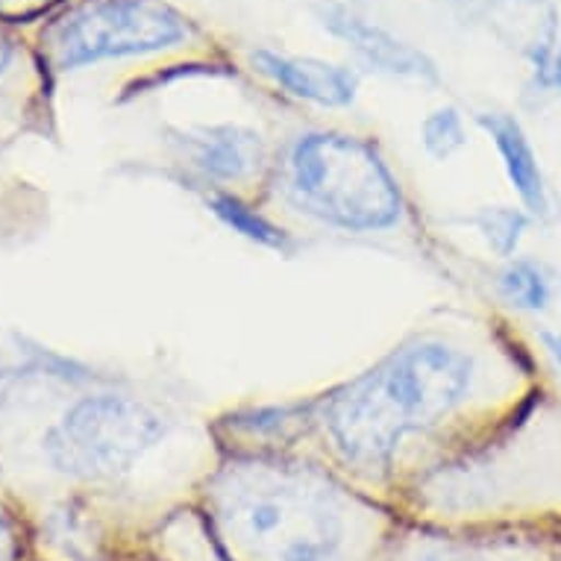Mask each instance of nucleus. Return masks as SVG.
Segmentation results:
<instances>
[{"mask_svg":"<svg viewBox=\"0 0 561 561\" xmlns=\"http://www.w3.org/2000/svg\"><path fill=\"white\" fill-rule=\"evenodd\" d=\"M312 19L332 42L347 50L359 75L426 89L444 85L442 65L435 62L430 50L386 27L382 21L370 19L368 12L347 0H318L312 7Z\"/></svg>","mask_w":561,"mask_h":561,"instance_id":"obj_8","label":"nucleus"},{"mask_svg":"<svg viewBox=\"0 0 561 561\" xmlns=\"http://www.w3.org/2000/svg\"><path fill=\"white\" fill-rule=\"evenodd\" d=\"M538 344H541V350L550 356V362L556 365V368L561 370V330H538Z\"/></svg>","mask_w":561,"mask_h":561,"instance_id":"obj_22","label":"nucleus"},{"mask_svg":"<svg viewBox=\"0 0 561 561\" xmlns=\"http://www.w3.org/2000/svg\"><path fill=\"white\" fill-rule=\"evenodd\" d=\"M306 456L409 515L541 403L538 356L497 314L438 306L356 374L309 391Z\"/></svg>","mask_w":561,"mask_h":561,"instance_id":"obj_2","label":"nucleus"},{"mask_svg":"<svg viewBox=\"0 0 561 561\" xmlns=\"http://www.w3.org/2000/svg\"><path fill=\"white\" fill-rule=\"evenodd\" d=\"M65 0H0V21H10L19 27H33L38 21L59 10Z\"/></svg>","mask_w":561,"mask_h":561,"instance_id":"obj_20","label":"nucleus"},{"mask_svg":"<svg viewBox=\"0 0 561 561\" xmlns=\"http://www.w3.org/2000/svg\"><path fill=\"white\" fill-rule=\"evenodd\" d=\"M250 71L286 101L314 112H350L359 103L362 75L353 62H335L312 54H288L276 47H250Z\"/></svg>","mask_w":561,"mask_h":561,"instance_id":"obj_10","label":"nucleus"},{"mask_svg":"<svg viewBox=\"0 0 561 561\" xmlns=\"http://www.w3.org/2000/svg\"><path fill=\"white\" fill-rule=\"evenodd\" d=\"M165 162L157 176L188 194L239 192L262 197L274 165V136L248 121H185L159 129Z\"/></svg>","mask_w":561,"mask_h":561,"instance_id":"obj_6","label":"nucleus"},{"mask_svg":"<svg viewBox=\"0 0 561 561\" xmlns=\"http://www.w3.org/2000/svg\"><path fill=\"white\" fill-rule=\"evenodd\" d=\"M129 561H230L218 550L213 535L203 524L201 512L192 506L180 508L162 526L138 543Z\"/></svg>","mask_w":561,"mask_h":561,"instance_id":"obj_15","label":"nucleus"},{"mask_svg":"<svg viewBox=\"0 0 561 561\" xmlns=\"http://www.w3.org/2000/svg\"><path fill=\"white\" fill-rule=\"evenodd\" d=\"M417 148L435 165H447L470 148V124L465 112L453 103H442L417 124Z\"/></svg>","mask_w":561,"mask_h":561,"instance_id":"obj_18","label":"nucleus"},{"mask_svg":"<svg viewBox=\"0 0 561 561\" xmlns=\"http://www.w3.org/2000/svg\"><path fill=\"white\" fill-rule=\"evenodd\" d=\"M50 75L153 56L203 54L201 24L171 0H65L30 27Z\"/></svg>","mask_w":561,"mask_h":561,"instance_id":"obj_5","label":"nucleus"},{"mask_svg":"<svg viewBox=\"0 0 561 561\" xmlns=\"http://www.w3.org/2000/svg\"><path fill=\"white\" fill-rule=\"evenodd\" d=\"M535 85L541 89V92H561V36H559V45H556V54H552L550 65H547V71H543Z\"/></svg>","mask_w":561,"mask_h":561,"instance_id":"obj_21","label":"nucleus"},{"mask_svg":"<svg viewBox=\"0 0 561 561\" xmlns=\"http://www.w3.org/2000/svg\"><path fill=\"white\" fill-rule=\"evenodd\" d=\"M218 453H300L306 444V397L244 400L209 414Z\"/></svg>","mask_w":561,"mask_h":561,"instance_id":"obj_12","label":"nucleus"},{"mask_svg":"<svg viewBox=\"0 0 561 561\" xmlns=\"http://www.w3.org/2000/svg\"><path fill=\"white\" fill-rule=\"evenodd\" d=\"M386 561H561V529L403 515Z\"/></svg>","mask_w":561,"mask_h":561,"instance_id":"obj_7","label":"nucleus"},{"mask_svg":"<svg viewBox=\"0 0 561 561\" xmlns=\"http://www.w3.org/2000/svg\"><path fill=\"white\" fill-rule=\"evenodd\" d=\"M194 508L230 561H386L403 520L306 453H218Z\"/></svg>","mask_w":561,"mask_h":561,"instance_id":"obj_3","label":"nucleus"},{"mask_svg":"<svg viewBox=\"0 0 561 561\" xmlns=\"http://www.w3.org/2000/svg\"><path fill=\"white\" fill-rule=\"evenodd\" d=\"M0 561H33V529L21 500L0 473Z\"/></svg>","mask_w":561,"mask_h":561,"instance_id":"obj_19","label":"nucleus"},{"mask_svg":"<svg viewBox=\"0 0 561 561\" xmlns=\"http://www.w3.org/2000/svg\"><path fill=\"white\" fill-rule=\"evenodd\" d=\"M453 12L465 27L485 30L529 62L533 80L547 71L561 36L552 0H453Z\"/></svg>","mask_w":561,"mask_h":561,"instance_id":"obj_11","label":"nucleus"},{"mask_svg":"<svg viewBox=\"0 0 561 561\" xmlns=\"http://www.w3.org/2000/svg\"><path fill=\"white\" fill-rule=\"evenodd\" d=\"M197 203L218 227L262 253H271L276 259H295L306 248V241L295 230H288L259 197L239 192H201Z\"/></svg>","mask_w":561,"mask_h":561,"instance_id":"obj_14","label":"nucleus"},{"mask_svg":"<svg viewBox=\"0 0 561 561\" xmlns=\"http://www.w3.org/2000/svg\"><path fill=\"white\" fill-rule=\"evenodd\" d=\"M274 141V165L259 201L288 230L304 241L412 259L450 276L447 244L377 133L304 121Z\"/></svg>","mask_w":561,"mask_h":561,"instance_id":"obj_4","label":"nucleus"},{"mask_svg":"<svg viewBox=\"0 0 561 561\" xmlns=\"http://www.w3.org/2000/svg\"><path fill=\"white\" fill-rule=\"evenodd\" d=\"M491 286L500 304L517 314H543L556 300V274L550 265L526 253L497 262Z\"/></svg>","mask_w":561,"mask_h":561,"instance_id":"obj_16","label":"nucleus"},{"mask_svg":"<svg viewBox=\"0 0 561 561\" xmlns=\"http://www.w3.org/2000/svg\"><path fill=\"white\" fill-rule=\"evenodd\" d=\"M54 80L30 27L0 21V150L27 138L54 141Z\"/></svg>","mask_w":561,"mask_h":561,"instance_id":"obj_9","label":"nucleus"},{"mask_svg":"<svg viewBox=\"0 0 561 561\" xmlns=\"http://www.w3.org/2000/svg\"><path fill=\"white\" fill-rule=\"evenodd\" d=\"M215 461L209 414L165 379L24 339L0 350V473L27 517L83 508L138 547Z\"/></svg>","mask_w":561,"mask_h":561,"instance_id":"obj_1","label":"nucleus"},{"mask_svg":"<svg viewBox=\"0 0 561 561\" xmlns=\"http://www.w3.org/2000/svg\"><path fill=\"white\" fill-rule=\"evenodd\" d=\"M473 124L497 153L500 168L515 192V201L533 215L535 221H547L552 215L550 188H547L538 150H535L533 138L520 118L506 110H482L473 115Z\"/></svg>","mask_w":561,"mask_h":561,"instance_id":"obj_13","label":"nucleus"},{"mask_svg":"<svg viewBox=\"0 0 561 561\" xmlns=\"http://www.w3.org/2000/svg\"><path fill=\"white\" fill-rule=\"evenodd\" d=\"M456 221L473 230L494 262H506L520 253L535 218L520 203H488V206H477L473 213L459 215Z\"/></svg>","mask_w":561,"mask_h":561,"instance_id":"obj_17","label":"nucleus"}]
</instances>
